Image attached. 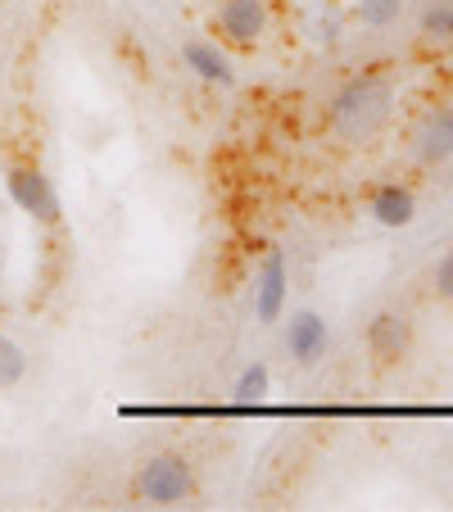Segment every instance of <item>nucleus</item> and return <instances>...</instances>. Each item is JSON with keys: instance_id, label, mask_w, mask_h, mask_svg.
I'll list each match as a JSON object with an SVG mask.
<instances>
[{"instance_id": "obj_1", "label": "nucleus", "mask_w": 453, "mask_h": 512, "mask_svg": "<svg viewBox=\"0 0 453 512\" xmlns=\"http://www.w3.org/2000/svg\"><path fill=\"white\" fill-rule=\"evenodd\" d=\"M390 114H395V87L381 73H358L331 96L327 127L340 145H367L386 132Z\"/></svg>"}, {"instance_id": "obj_2", "label": "nucleus", "mask_w": 453, "mask_h": 512, "mask_svg": "<svg viewBox=\"0 0 453 512\" xmlns=\"http://www.w3.org/2000/svg\"><path fill=\"white\" fill-rule=\"evenodd\" d=\"M136 499L155 503V508H173V503L195 499V467L182 454H155L145 458L136 472Z\"/></svg>"}, {"instance_id": "obj_3", "label": "nucleus", "mask_w": 453, "mask_h": 512, "mask_svg": "<svg viewBox=\"0 0 453 512\" xmlns=\"http://www.w3.org/2000/svg\"><path fill=\"white\" fill-rule=\"evenodd\" d=\"M5 191H10V200L19 204L28 218H37L41 227H59L64 204H59L55 186H50V177L41 173L37 164H10L5 168Z\"/></svg>"}, {"instance_id": "obj_4", "label": "nucleus", "mask_w": 453, "mask_h": 512, "mask_svg": "<svg viewBox=\"0 0 453 512\" xmlns=\"http://www.w3.org/2000/svg\"><path fill=\"white\" fill-rule=\"evenodd\" d=\"M213 28L227 46H259L263 32H268V5L263 0H222L218 14H213Z\"/></svg>"}, {"instance_id": "obj_5", "label": "nucleus", "mask_w": 453, "mask_h": 512, "mask_svg": "<svg viewBox=\"0 0 453 512\" xmlns=\"http://www.w3.org/2000/svg\"><path fill=\"white\" fill-rule=\"evenodd\" d=\"M290 295V272H286V254L268 250L263 254V268L254 277V318L268 327V322H281V309H286Z\"/></svg>"}, {"instance_id": "obj_6", "label": "nucleus", "mask_w": 453, "mask_h": 512, "mask_svg": "<svg viewBox=\"0 0 453 512\" xmlns=\"http://www.w3.org/2000/svg\"><path fill=\"white\" fill-rule=\"evenodd\" d=\"M367 354L381 363V368H390V363H404L408 358V345H413V322L404 318V313H376L372 322H367Z\"/></svg>"}, {"instance_id": "obj_7", "label": "nucleus", "mask_w": 453, "mask_h": 512, "mask_svg": "<svg viewBox=\"0 0 453 512\" xmlns=\"http://www.w3.org/2000/svg\"><path fill=\"white\" fill-rule=\"evenodd\" d=\"M413 150L422 164H444V159H453V109L449 105H435L422 114V123H417L413 132Z\"/></svg>"}, {"instance_id": "obj_8", "label": "nucleus", "mask_w": 453, "mask_h": 512, "mask_svg": "<svg viewBox=\"0 0 453 512\" xmlns=\"http://www.w3.org/2000/svg\"><path fill=\"white\" fill-rule=\"evenodd\" d=\"M327 345H331V331L313 309L295 313V318L286 322V354L295 358L299 368H313V363L327 354Z\"/></svg>"}, {"instance_id": "obj_9", "label": "nucleus", "mask_w": 453, "mask_h": 512, "mask_svg": "<svg viewBox=\"0 0 453 512\" xmlns=\"http://www.w3.org/2000/svg\"><path fill=\"white\" fill-rule=\"evenodd\" d=\"M367 213H372L381 227H408L417 218V200H413V191L408 186H399V182H390V186H376L372 191V200H367Z\"/></svg>"}, {"instance_id": "obj_10", "label": "nucleus", "mask_w": 453, "mask_h": 512, "mask_svg": "<svg viewBox=\"0 0 453 512\" xmlns=\"http://www.w3.org/2000/svg\"><path fill=\"white\" fill-rule=\"evenodd\" d=\"M182 59H186V68H195V78L213 82V87H236L232 64H227L213 46H204V41H191V46L182 50Z\"/></svg>"}, {"instance_id": "obj_11", "label": "nucleus", "mask_w": 453, "mask_h": 512, "mask_svg": "<svg viewBox=\"0 0 453 512\" xmlns=\"http://www.w3.org/2000/svg\"><path fill=\"white\" fill-rule=\"evenodd\" d=\"M232 395H236V404H263V399L272 395V368L268 363H250V368L236 377Z\"/></svg>"}, {"instance_id": "obj_12", "label": "nucleus", "mask_w": 453, "mask_h": 512, "mask_svg": "<svg viewBox=\"0 0 453 512\" xmlns=\"http://www.w3.org/2000/svg\"><path fill=\"white\" fill-rule=\"evenodd\" d=\"M422 37L431 46H453V0H435L422 14Z\"/></svg>"}, {"instance_id": "obj_13", "label": "nucleus", "mask_w": 453, "mask_h": 512, "mask_svg": "<svg viewBox=\"0 0 453 512\" xmlns=\"http://www.w3.org/2000/svg\"><path fill=\"white\" fill-rule=\"evenodd\" d=\"M28 377V354L23 345H14L10 336H0V390H14Z\"/></svg>"}, {"instance_id": "obj_14", "label": "nucleus", "mask_w": 453, "mask_h": 512, "mask_svg": "<svg viewBox=\"0 0 453 512\" xmlns=\"http://www.w3.org/2000/svg\"><path fill=\"white\" fill-rule=\"evenodd\" d=\"M399 10H404V0H358L354 5V14L367 28H390L399 19Z\"/></svg>"}, {"instance_id": "obj_15", "label": "nucleus", "mask_w": 453, "mask_h": 512, "mask_svg": "<svg viewBox=\"0 0 453 512\" xmlns=\"http://www.w3.org/2000/svg\"><path fill=\"white\" fill-rule=\"evenodd\" d=\"M340 28H345V23H340L336 10H318V14L309 19V37L318 41V46H336V41H340Z\"/></svg>"}, {"instance_id": "obj_16", "label": "nucleus", "mask_w": 453, "mask_h": 512, "mask_svg": "<svg viewBox=\"0 0 453 512\" xmlns=\"http://www.w3.org/2000/svg\"><path fill=\"white\" fill-rule=\"evenodd\" d=\"M431 281H435V295H440L444 304H453V250L435 263V277Z\"/></svg>"}]
</instances>
